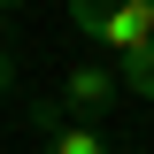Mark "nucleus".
I'll return each instance as SVG.
<instances>
[{
	"instance_id": "obj_1",
	"label": "nucleus",
	"mask_w": 154,
	"mask_h": 154,
	"mask_svg": "<svg viewBox=\"0 0 154 154\" xmlns=\"http://www.w3.org/2000/svg\"><path fill=\"white\" fill-rule=\"evenodd\" d=\"M123 100V85H116L108 62H69V77H62V123H100V116Z\"/></svg>"
},
{
	"instance_id": "obj_5",
	"label": "nucleus",
	"mask_w": 154,
	"mask_h": 154,
	"mask_svg": "<svg viewBox=\"0 0 154 154\" xmlns=\"http://www.w3.org/2000/svg\"><path fill=\"white\" fill-rule=\"evenodd\" d=\"M100 23H108L100 0H69V31H77V38H93V46H100Z\"/></svg>"
},
{
	"instance_id": "obj_4",
	"label": "nucleus",
	"mask_w": 154,
	"mask_h": 154,
	"mask_svg": "<svg viewBox=\"0 0 154 154\" xmlns=\"http://www.w3.org/2000/svg\"><path fill=\"white\" fill-rule=\"evenodd\" d=\"M116 85H123V93H139V100H154V46H139V54L116 62Z\"/></svg>"
},
{
	"instance_id": "obj_3",
	"label": "nucleus",
	"mask_w": 154,
	"mask_h": 154,
	"mask_svg": "<svg viewBox=\"0 0 154 154\" xmlns=\"http://www.w3.org/2000/svg\"><path fill=\"white\" fill-rule=\"evenodd\" d=\"M38 154H116V146H108L100 123H54V131L38 139Z\"/></svg>"
},
{
	"instance_id": "obj_2",
	"label": "nucleus",
	"mask_w": 154,
	"mask_h": 154,
	"mask_svg": "<svg viewBox=\"0 0 154 154\" xmlns=\"http://www.w3.org/2000/svg\"><path fill=\"white\" fill-rule=\"evenodd\" d=\"M100 46H108L116 62L139 54V46H154V0H116L108 23H100Z\"/></svg>"
},
{
	"instance_id": "obj_6",
	"label": "nucleus",
	"mask_w": 154,
	"mask_h": 154,
	"mask_svg": "<svg viewBox=\"0 0 154 154\" xmlns=\"http://www.w3.org/2000/svg\"><path fill=\"white\" fill-rule=\"evenodd\" d=\"M8 85H16V69H8V54H0V100H8Z\"/></svg>"
}]
</instances>
